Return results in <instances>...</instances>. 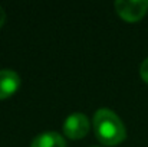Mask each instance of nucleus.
Listing matches in <instances>:
<instances>
[{"label": "nucleus", "mask_w": 148, "mask_h": 147, "mask_svg": "<svg viewBox=\"0 0 148 147\" xmlns=\"http://www.w3.org/2000/svg\"><path fill=\"white\" fill-rule=\"evenodd\" d=\"M94 131L99 141L105 146H116L127 137L122 120L108 108H99L94 115Z\"/></svg>", "instance_id": "1"}, {"label": "nucleus", "mask_w": 148, "mask_h": 147, "mask_svg": "<svg viewBox=\"0 0 148 147\" xmlns=\"http://www.w3.org/2000/svg\"><path fill=\"white\" fill-rule=\"evenodd\" d=\"M116 13L127 22H137L145 16L148 0H116L114 3Z\"/></svg>", "instance_id": "2"}, {"label": "nucleus", "mask_w": 148, "mask_h": 147, "mask_svg": "<svg viewBox=\"0 0 148 147\" xmlns=\"http://www.w3.org/2000/svg\"><path fill=\"white\" fill-rule=\"evenodd\" d=\"M89 120L84 112H73L68 115V118L63 123V133L68 139L79 140L85 137L89 131Z\"/></svg>", "instance_id": "3"}, {"label": "nucleus", "mask_w": 148, "mask_h": 147, "mask_svg": "<svg viewBox=\"0 0 148 147\" xmlns=\"http://www.w3.org/2000/svg\"><path fill=\"white\" fill-rule=\"evenodd\" d=\"M20 87V77L12 69H0V99L13 95Z\"/></svg>", "instance_id": "4"}, {"label": "nucleus", "mask_w": 148, "mask_h": 147, "mask_svg": "<svg viewBox=\"0 0 148 147\" xmlns=\"http://www.w3.org/2000/svg\"><path fill=\"white\" fill-rule=\"evenodd\" d=\"M30 147H66V141L56 131H45L33 139Z\"/></svg>", "instance_id": "5"}, {"label": "nucleus", "mask_w": 148, "mask_h": 147, "mask_svg": "<svg viewBox=\"0 0 148 147\" xmlns=\"http://www.w3.org/2000/svg\"><path fill=\"white\" fill-rule=\"evenodd\" d=\"M140 75H141V78L148 84V58H145V59L143 61V63H141V66H140Z\"/></svg>", "instance_id": "6"}, {"label": "nucleus", "mask_w": 148, "mask_h": 147, "mask_svg": "<svg viewBox=\"0 0 148 147\" xmlns=\"http://www.w3.org/2000/svg\"><path fill=\"white\" fill-rule=\"evenodd\" d=\"M4 20H6V13H4L3 7H0V28L4 25Z\"/></svg>", "instance_id": "7"}]
</instances>
